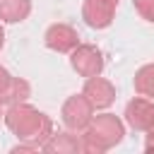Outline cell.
Segmentation results:
<instances>
[{
  "instance_id": "cell-1",
  "label": "cell",
  "mask_w": 154,
  "mask_h": 154,
  "mask_svg": "<svg viewBox=\"0 0 154 154\" xmlns=\"http://www.w3.org/2000/svg\"><path fill=\"white\" fill-rule=\"evenodd\" d=\"M5 123H7V128H10L19 140L29 142V144L14 147V152H17V149H41L43 142L53 135V123H51V118H48L46 113L36 111V108L26 106V103H14V106H10L7 113H5Z\"/></svg>"
},
{
  "instance_id": "cell-2",
  "label": "cell",
  "mask_w": 154,
  "mask_h": 154,
  "mask_svg": "<svg viewBox=\"0 0 154 154\" xmlns=\"http://www.w3.org/2000/svg\"><path fill=\"white\" fill-rule=\"evenodd\" d=\"M123 135H125V130H123L120 118H116L113 113H103V116L91 118V123L84 128V135L79 137V142H82L84 152H106L113 144H118L123 140Z\"/></svg>"
},
{
  "instance_id": "cell-3",
  "label": "cell",
  "mask_w": 154,
  "mask_h": 154,
  "mask_svg": "<svg viewBox=\"0 0 154 154\" xmlns=\"http://www.w3.org/2000/svg\"><path fill=\"white\" fill-rule=\"evenodd\" d=\"M91 113H94V106L87 101L84 94H75L63 103V123L75 132L84 130L91 123V118H94Z\"/></svg>"
},
{
  "instance_id": "cell-4",
  "label": "cell",
  "mask_w": 154,
  "mask_h": 154,
  "mask_svg": "<svg viewBox=\"0 0 154 154\" xmlns=\"http://www.w3.org/2000/svg\"><path fill=\"white\" fill-rule=\"evenodd\" d=\"M70 63H72L75 72H79L82 77H96L103 70V55H101V51L96 46H89V43H79L72 51Z\"/></svg>"
},
{
  "instance_id": "cell-5",
  "label": "cell",
  "mask_w": 154,
  "mask_h": 154,
  "mask_svg": "<svg viewBox=\"0 0 154 154\" xmlns=\"http://www.w3.org/2000/svg\"><path fill=\"white\" fill-rule=\"evenodd\" d=\"M118 0H84L82 17L91 29H106L113 22Z\"/></svg>"
},
{
  "instance_id": "cell-6",
  "label": "cell",
  "mask_w": 154,
  "mask_h": 154,
  "mask_svg": "<svg viewBox=\"0 0 154 154\" xmlns=\"http://www.w3.org/2000/svg\"><path fill=\"white\" fill-rule=\"evenodd\" d=\"M125 120L135 130H149L154 125V99L137 96L125 106Z\"/></svg>"
},
{
  "instance_id": "cell-7",
  "label": "cell",
  "mask_w": 154,
  "mask_h": 154,
  "mask_svg": "<svg viewBox=\"0 0 154 154\" xmlns=\"http://www.w3.org/2000/svg\"><path fill=\"white\" fill-rule=\"evenodd\" d=\"M82 94L87 96V101L94 106V108H108L116 99V89L108 79H103L101 75L96 77H87V84L82 89Z\"/></svg>"
},
{
  "instance_id": "cell-8",
  "label": "cell",
  "mask_w": 154,
  "mask_h": 154,
  "mask_svg": "<svg viewBox=\"0 0 154 154\" xmlns=\"http://www.w3.org/2000/svg\"><path fill=\"white\" fill-rule=\"evenodd\" d=\"M43 38H46V46L51 51H58V53H72L79 46L77 31L72 26H67V24H53V26H48V31H46Z\"/></svg>"
},
{
  "instance_id": "cell-9",
  "label": "cell",
  "mask_w": 154,
  "mask_h": 154,
  "mask_svg": "<svg viewBox=\"0 0 154 154\" xmlns=\"http://www.w3.org/2000/svg\"><path fill=\"white\" fill-rule=\"evenodd\" d=\"M31 12V0H0V22H22Z\"/></svg>"
},
{
  "instance_id": "cell-10",
  "label": "cell",
  "mask_w": 154,
  "mask_h": 154,
  "mask_svg": "<svg viewBox=\"0 0 154 154\" xmlns=\"http://www.w3.org/2000/svg\"><path fill=\"white\" fill-rule=\"evenodd\" d=\"M46 152H79L82 149V142L77 140V135H70V132H58V135H51L43 147Z\"/></svg>"
},
{
  "instance_id": "cell-11",
  "label": "cell",
  "mask_w": 154,
  "mask_h": 154,
  "mask_svg": "<svg viewBox=\"0 0 154 154\" xmlns=\"http://www.w3.org/2000/svg\"><path fill=\"white\" fill-rule=\"evenodd\" d=\"M26 96H29V84L24 79H19V77H12L10 84H7V89H5V94L0 96V101L14 106V103H24Z\"/></svg>"
},
{
  "instance_id": "cell-12",
  "label": "cell",
  "mask_w": 154,
  "mask_h": 154,
  "mask_svg": "<svg viewBox=\"0 0 154 154\" xmlns=\"http://www.w3.org/2000/svg\"><path fill=\"white\" fill-rule=\"evenodd\" d=\"M135 91L140 96L154 99V63H149V65L137 70V75H135Z\"/></svg>"
},
{
  "instance_id": "cell-13",
  "label": "cell",
  "mask_w": 154,
  "mask_h": 154,
  "mask_svg": "<svg viewBox=\"0 0 154 154\" xmlns=\"http://www.w3.org/2000/svg\"><path fill=\"white\" fill-rule=\"evenodd\" d=\"M135 10L142 19L154 22V0H135Z\"/></svg>"
},
{
  "instance_id": "cell-14",
  "label": "cell",
  "mask_w": 154,
  "mask_h": 154,
  "mask_svg": "<svg viewBox=\"0 0 154 154\" xmlns=\"http://www.w3.org/2000/svg\"><path fill=\"white\" fill-rule=\"evenodd\" d=\"M10 79H12V77H10V72H7L5 67H0V96L5 94V89H7V84H10Z\"/></svg>"
},
{
  "instance_id": "cell-15",
  "label": "cell",
  "mask_w": 154,
  "mask_h": 154,
  "mask_svg": "<svg viewBox=\"0 0 154 154\" xmlns=\"http://www.w3.org/2000/svg\"><path fill=\"white\" fill-rule=\"evenodd\" d=\"M144 149H147V152H154V125L147 130V137H144Z\"/></svg>"
},
{
  "instance_id": "cell-16",
  "label": "cell",
  "mask_w": 154,
  "mask_h": 154,
  "mask_svg": "<svg viewBox=\"0 0 154 154\" xmlns=\"http://www.w3.org/2000/svg\"><path fill=\"white\" fill-rule=\"evenodd\" d=\"M2 43H5V31H2V26H0V48H2Z\"/></svg>"
},
{
  "instance_id": "cell-17",
  "label": "cell",
  "mask_w": 154,
  "mask_h": 154,
  "mask_svg": "<svg viewBox=\"0 0 154 154\" xmlns=\"http://www.w3.org/2000/svg\"><path fill=\"white\" fill-rule=\"evenodd\" d=\"M0 118H5V113H2V101H0Z\"/></svg>"
}]
</instances>
